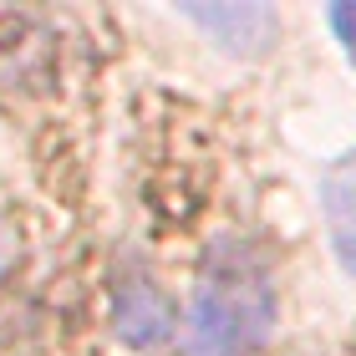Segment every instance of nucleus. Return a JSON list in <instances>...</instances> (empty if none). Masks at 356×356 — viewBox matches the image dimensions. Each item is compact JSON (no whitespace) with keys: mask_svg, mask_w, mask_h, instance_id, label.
I'll list each match as a JSON object with an SVG mask.
<instances>
[{"mask_svg":"<svg viewBox=\"0 0 356 356\" xmlns=\"http://www.w3.org/2000/svg\"><path fill=\"white\" fill-rule=\"evenodd\" d=\"M275 285L270 270L245 245H219L204 260V275L193 285L188 321L178 326L184 356H250L275 331Z\"/></svg>","mask_w":356,"mask_h":356,"instance_id":"obj_1","label":"nucleus"},{"mask_svg":"<svg viewBox=\"0 0 356 356\" xmlns=\"http://www.w3.org/2000/svg\"><path fill=\"white\" fill-rule=\"evenodd\" d=\"M178 15L204 31L219 51L229 56H260L270 51V41L280 36V15L260 0H214V6H178Z\"/></svg>","mask_w":356,"mask_h":356,"instance_id":"obj_2","label":"nucleus"},{"mask_svg":"<svg viewBox=\"0 0 356 356\" xmlns=\"http://www.w3.org/2000/svg\"><path fill=\"white\" fill-rule=\"evenodd\" d=\"M178 331V316H173V300L163 285H153L148 275H133V280H122L112 290V336H118L122 346H163L173 341Z\"/></svg>","mask_w":356,"mask_h":356,"instance_id":"obj_3","label":"nucleus"},{"mask_svg":"<svg viewBox=\"0 0 356 356\" xmlns=\"http://www.w3.org/2000/svg\"><path fill=\"white\" fill-rule=\"evenodd\" d=\"M321 214H326L331 254L356 285V153H341L321 173Z\"/></svg>","mask_w":356,"mask_h":356,"instance_id":"obj_4","label":"nucleus"},{"mask_svg":"<svg viewBox=\"0 0 356 356\" xmlns=\"http://www.w3.org/2000/svg\"><path fill=\"white\" fill-rule=\"evenodd\" d=\"M326 21H331V36L341 41V51L351 56V67H356V0H341V6H331V10H326Z\"/></svg>","mask_w":356,"mask_h":356,"instance_id":"obj_5","label":"nucleus"},{"mask_svg":"<svg viewBox=\"0 0 356 356\" xmlns=\"http://www.w3.org/2000/svg\"><path fill=\"white\" fill-rule=\"evenodd\" d=\"M10 260H15V234L0 224V270H10Z\"/></svg>","mask_w":356,"mask_h":356,"instance_id":"obj_6","label":"nucleus"}]
</instances>
